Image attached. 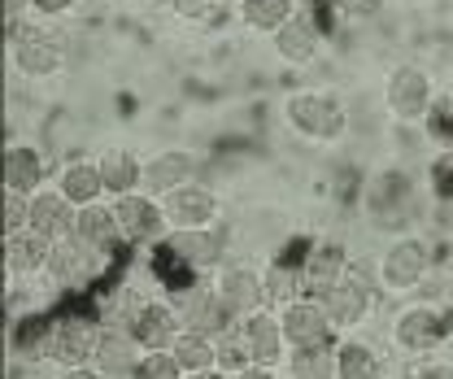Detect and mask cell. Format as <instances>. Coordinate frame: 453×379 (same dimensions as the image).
Wrapping results in <instances>:
<instances>
[{
	"mask_svg": "<svg viewBox=\"0 0 453 379\" xmlns=\"http://www.w3.org/2000/svg\"><path fill=\"white\" fill-rule=\"evenodd\" d=\"M96 340H101V323H96V319H88V314H61V319H53V327H49L44 362H49L53 371H65V375L92 371Z\"/></svg>",
	"mask_w": 453,
	"mask_h": 379,
	"instance_id": "1",
	"label": "cell"
},
{
	"mask_svg": "<svg viewBox=\"0 0 453 379\" xmlns=\"http://www.w3.org/2000/svg\"><path fill=\"white\" fill-rule=\"evenodd\" d=\"M162 244H166V258L174 267H183L188 275H210L226 267L231 231H226L223 222H214V227H188V231H170Z\"/></svg>",
	"mask_w": 453,
	"mask_h": 379,
	"instance_id": "2",
	"label": "cell"
},
{
	"mask_svg": "<svg viewBox=\"0 0 453 379\" xmlns=\"http://www.w3.org/2000/svg\"><path fill=\"white\" fill-rule=\"evenodd\" d=\"M283 118H288V127H292L296 135H305V140H327V144H336L340 135H344V127H349L344 101L332 97V92H296V97H288Z\"/></svg>",
	"mask_w": 453,
	"mask_h": 379,
	"instance_id": "3",
	"label": "cell"
},
{
	"mask_svg": "<svg viewBox=\"0 0 453 379\" xmlns=\"http://www.w3.org/2000/svg\"><path fill=\"white\" fill-rule=\"evenodd\" d=\"M170 301H174L183 327L205 331V336H223V331H231V327L240 323V319L226 310L219 283H179V288H170Z\"/></svg>",
	"mask_w": 453,
	"mask_h": 379,
	"instance_id": "4",
	"label": "cell"
},
{
	"mask_svg": "<svg viewBox=\"0 0 453 379\" xmlns=\"http://www.w3.org/2000/svg\"><path fill=\"white\" fill-rule=\"evenodd\" d=\"M113 214H118V231H122V244H162L170 236L166 210H162V197L153 192H127V197H113Z\"/></svg>",
	"mask_w": 453,
	"mask_h": 379,
	"instance_id": "5",
	"label": "cell"
},
{
	"mask_svg": "<svg viewBox=\"0 0 453 379\" xmlns=\"http://www.w3.org/2000/svg\"><path fill=\"white\" fill-rule=\"evenodd\" d=\"M105 267H110V253L92 249V244L79 240V236H65V240L53 244V258H49L44 279H49L53 288H88V283H96V279L105 275Z\"/></svg>",
	"mask_w": 453,
	"mask_h": 379,
	"instance_id": "6",
	"label": "cell"
},
{
	"mask_svg": "<svg viewBox=\"0 0 453 379\" xmlns=\"http://www.w3.org/2000/svg\"><path fill=\"white\" fill-rule=\"evenodd\" d=\"M9 61L22 79H53L61 74V40L44 27H9Z\"/></svg>",
	"mask_w": 453,
	"mask_h": 379,
	"instance_id": "7",
	"label": "cell"
},
{
	"mask_svg": "<svg viewBox=\"0 0 453 379\" xmlns=\"http://www.w3.org/2000/svg\"><path fill=\"white\" fill-rule=\"evenodd\" d=\"M319 301L327 306V319H332L336 331H353V327H362L371 319V310H375V288H371L366 275H357L349 267V275H340Z\"/></svg>",
	"mask_w": 453,
	"mask_h": 379,
	"instance_id": "8",
	"label": "cell"
},
{
	"mask_svg": "<svg viewBox=\"0 0 453 379\" xmlns=\"http://www.w3.org/2000/svg\"><path fill=\"white\" fill-rule=\"evenodd\" d=\"M432 267V253L418 236H396L393 244L380 253V283L388 292H414Z\"/></svg>",
	"mask_w": 453,
	"mask_h": 379,
	"instance_id": "9",
	"label": "cell"
},
{
	"mask_svg": "<svg viewBox=\"0 0 453 379\" xmlns=\"http://www.w3.org/2000/svg\"><path fill=\"white\" fill-rule=\"evenodd\" d=\"M280 323H283V336H288V353L332 344V336H336V327H332V319H327V306H323L319 297H310V292L283 306Z\"/></svg>",
	"mask_w": 453,
	"mask_h": 379,
	"instance_id": "10",
	"label": "cell"
},
{
	"mask_svg": "<svg viewBox=\"0 0 453 379\" xmlns=\"http://www.w3.org/2000/svg\"><path fill=\"white\" fill-rule=\"evenodd\" d=\"M127 327H131V336L144 344V349H170L179 336H183V319H179V310H174V301H162V297H144V301H135L127 314Z\"/></svg>",
	"mask_w": 453,
	"mask_h": 379,
	"instance_id": "11",
	"label": "cell"
},
{
	"mask_svg": "<svg viewBox=\"0 0 453 379\" xmlns=\"http://www.w3.org/2000/svg\"><path fill=\"white\" fill-rule=\"evenodd\" d=\"M445 336H449L445 306H432V301H418V306L401 310L396 323H393L396 349H405V353H432Z\"/></svg>",
	"mask_w": 453,
	"mask_h": 379,
	"instance_id": "12",
	"label": "cell"
},
{
	"mask_svg": "<svg viewBox=\"0 0 453 379\" xmlns=\"http://www.w3.org/2000/svg\"><path fill=\"white\" fill-rule=\"evenodd\" d=\"M384 101L396 122H423L432 113V83L418 66H396L384 83Z\"/></svg>",
	"mask_w": 453,
	"mask_h": 379,
	"instance_id": "13",
	"label": "cell"
},
{
	"mask_svg": "<svg viewBox=\"0 0 453 379\" xmlns=\"http://www.w3.org/2000/svg\"><path fill=\"white\" fill-rule=\"evenodd\" d=\"M240 336H244V344H249L257 371H271V367H280L283 358H288V336H283L280 310H271V306L244 314V319H240Z\"/></svg>",
	"mask_w": 453,
	"mask_h": 379,
	"instance_id": "14",
	"label": "cell"
},
{
	"mask_svg": "<svg viewBox=\"0 0 453 379\" xmlns=\"http://www.w3.org/2000/svg\"><path fill=\"white\" fill-rule=\"evenodd\" d=\"M144 358V344L131 336V327L122 323H105L101 327V340H96V358H92V371L105 379H131L135 367Z\"/></svg>",
	"mask_w": 453,
	"mask_h": 379,
	"instance_id": "15",
	"label": "cell"
},
{
	"mask_svg": "<svg viewBox=\"0 0 453 379\" xmlns=\"http://www.w3.org/2000/svg\"><path fill=\"white\" fill-rule=\"evenodd\" d=\"M162 210H166L170 231H188V227H214L219 222V197L205 188V183H183L162 197Z\"/></svg>",
	"mask_w": 453,
	"mask_h": 379,
	"instance_id": "16",
	"label": "cell"
},
{
	"mask_svg": "<svg viewBox=\"0 0 453 379\" xmlns=\"http://www.w3.org/2000/svg\"><path fill=\"white\" fill-rule=\"evenodd\" d=\"M214 283H219L226 310H231L235 319H244V314H253V310H262V306H266V283H262V271H257V267H249V262H231V267H223Z\"/></svg>",
	"mask_w": 453,
	"mask_h": 379,
	"instance_id": "17",
	"label": "cell"
},
{
	"mask_svg": "<svg viewBox=\"0 0 453 379\" xmlns=\"http://www.w3.org/2000/svg\"><path fill=\"white\" fill-rule=\"evenodd\" d=\"M74 218H79V205L61 192V188H40L35 197H31V231H40L44 240H65V236H74Z\"/></svg>",
	"mask_w": 453,
	"mask_h": 379,
	"instance_id": "18",
	"label": "cell"
},
{
	"mask_svg": "<svg viewBox=\"0 0 453 379\" xmlns=\"http://www.w3.org/2000/svg\"><path fill=\"white\" fill-rule=\"evenodd\" d=\"M349 267H353V262H349L344 240H319V244L305 253V262H301V283H305L310 297H323L340 275H349Z\"/></svg>",
	"mask_w": 453,
	"mask_h": 379,
	"instance_id": "19",
	"label": "cell"
},
{
	"mask_svg": "<svg viewBox=\"0 0 453 379\" xmlns=\"http://www.w3.org/2000/svg\"><path fill=\"white\" fill-rule=\"evenodd\" d=\"M49 258H53V240H44L40 231L27 227L18 236H4V275H9V283L44 275L49 271Z\"/></svg>",
	"mask_w": 453,
	"mask_h": 379,
	"instance_id": "20",
	"label": "cell"
},
{
	"mask_svg": "<svg viewBox=\"0 0 453 379\" xmlns=\"http://www.w3.org/2000/svg\"><path fill=\"white\" fill-rule=\"evenodd\" d=\"M192 179H196V158L188 149H162L144 162V192H153V197H166Z\"/></svg>",
	"mask_w": 453,
	"mask_h": 379,
	"instance_id": "21",
	"label": "cell"
},
{
	"mask_svg": "<svg viewBox=\"0 0 453 379\" xmlns=\"http://www.w3.org/2000/svg\"><path fill=\"white\" fill-rule=\"evenodd\" d=\"M319 44H323V35H319L314 18L301 13V9L275 31V53H280L288 66H310V61L319 57Z\"/></svg>",
	"mask_w": 453,
	"mask_h": 379,
	"instance_id": "22",
	"label": "cell"
},
{
	"mask_svg": "<svg viewBox=\"0 0 453 379\" xmlns=\"http://www.w3.org/2000/svg\"><path fill=\"white\" fill-rule=\"evenodd\" d=\"M179 367H183V379H201V375H219V336H205V331H192L183 327V336L170 344Z\"/></svg>",
	"mask_w": 453,
	"mask_h": 379,
	"instance_id": "23",
	"label": "cell"
},
{
	"mask_svg": "<svg viewBox=\"0 0 453 379\" xmlns=\"http://www.w3.org/2000/svg\"><path fill=\"white\" fill-rule=\"evenodd\" d=\"M0 174H4V188L35 197V192L44 188V158H40L31 144H4Z\"/></svg>",
	"mask_w": 453,
	"mask_h": 379,
	"instance_id": "24",
	"label": "cell"
},
{
	"mask_svg": "<svg viewBox=\"0 0 453 379\" xmlns=\"http://www.w3.org/2000/svg\"><path fill=\"white\" fill-rule=\"evenodd\" d=\"M101 179H105V192L110 197H127V192H140L144 188V162L131 153V149H105L101 158Z\"/></svg>",
	"mask_w": 453,
	"mask_h": 379,
	"instance_id": "25",
	"label": "cell"
},
{
	"mask_svg": "<svg viewBox=\"0 0 453 379\" xmlns=\"http://www.w3.org/2000/svg\"><path fill=\"white\" fill-rule=\"evenodd\" d=\"M74 236H79V240H88V244H92V249H101V253H113V249L122 244V231H118V214H113V205H105V201L83 205L79 218H74Z\"/></svg>",
	"mask_w": 453,
	"mask_h": 379,
	"instance_id": "26",
	"label": "cell"
},
{
	"mask_svg": "<svg viewBox=\"0 0 453 379\" xmlns=\"http://www.w3.org/2000/svg\"><path fill=\"white\" fill-rule=\"evenodd\" d=\"M57 188L83 210V205H96V201H105L110 192H105V179H101V166L96 162H70L61 166V174H57Z\"/></svg>",
	"mask_w": 453,
	"mask_h": 379,
	"instance_id": "27",
	"label": "cell"
},
{
	"mask_svg": "<svg viewBox=\"0 0 453 379\" xmlns=\"http://www.w3.org/2000/svg\"><path fill=\"white\" fill-rule=\"evenodd\" d=\"M262 283H266V306H271V310H283L288 301L305 297L301 267H292V262H271V267L262 271Z\"/></svg>",
	"mask_w": 453,
	"mask_h": 379,
	"instance_id": "28",
	"label": "cell"
},
{
	"mask_svg": "<svg viewBox=\"0 0 453 379\" xmlns=\"http://www.w3.org/2000/svg\"><path fill=\"white\" fill-rule=\"evenodd\" d=\"M292 13H296V0H240V18H244V27L266 31V35H275Z\"/></svg>",
	"mask_w": 453,
	"mask_h": 379,
	"instance_id": "29",
	"label": "cell"
},
{
	"mask_svg": "<svg viewBox=\"0 0 453 379\" xmlns=\"http://www.w3.org/2000/svg\"><path fill=\"white\" fill-rule=\"evenodd\" d=\"M380 371V358H375V349L366 344V340H340L336 344V375L340 379H366Z\"/></svg>",
	"mask_w": 453,
	"mask_h": 379,
	"instance_id": "30",
	"label": "cell"
},
{
	"mask_svg": "<svg viewBox=\"0 0 453 379\" xmlns=\"http://www.w3.org/2000/svg\"><path fill=\"white\" fill-rule=\"evenodd\" d=\"M249 371H257V367H253V353H249L240 323H235L231 331L219 336V375H249Z\"/></svg>",
	"mask_w": 453,
	"mask_h": 379,
	"instance_id": "31",
	"label": "cell"
},
{
	"mask_svg": "<svg viewBox=\"0 0 453 379\" xmlns=\"http://www.w3.org/2000/svg\"><path fill=\"white\" fill-rule=\"evenodd\" d=\"M288 375H305V379L336 375V349H332V344H319V349H296V353H288Z\"/></svg>",
	"mask_w": 453,
	"mask_h": 379,
	"instance_id": "32",
	"label": "cell"
},
{
	"mask_svg": "<svg viewBox=\"0 0 453 379\" xmlns=\"http://www.w3.org/2000/svg\"><path fill=\"white\" fill-rule=\"evenodd\" d=\"M135 375L140 379H183V367H179L174 349H144Z\"/></svg>",
	"mask_w": 453,
	"mask_h": 379,
	"instance_id": "33",
	"label": "cell"
},
{
	"mask_svg": "<svg viewBox=\"0 0 453 379\" xmlns=\"http://www.w3.org/2000/svg\"><path fill=\"white\" fill-rule=\"evenodd\" d=\"M27 222H31V197H27V192H13V188H4V218H0L4 236H18V231H27Z\"/></svg>",
	"mask_w": 453,
	"mask_h": 379,
	"instance_id": "34",
	"label": "cell"
},
{
	"mask_svg": "<svg viewBox=\"0 0 453 379\" xmlns=\"http://www.w3.org/2000/svg\"><path fill=\"white\" fill-rule=\"evenodd\" d=\"M432 192L453 205V144L432 162Z\"/></svg>",
	"mask_w": 453,
	"mask_h": 379,
	"instance_id": "35",
	"label": "cell"
},
{
	"mask_svg": "<svg viewBox=\"0 0 453 379\" xmlns=\"http://www.w3.org/2000/svg\"><path fill=\"white\" fill-rule=\"evenodd\" d=\"M170 9H174V18H183V22H210L214 9H219V0H170Z\"/></svg>",
	"mask_w": 453,
	"mask_h": 379,
	"instance_id": "36",
	"label": "cell"
},
{
	"mask_svg": "<svg viewBox=\"0 0 453 379\" xmlns=\"http://www.w3.org/2000/svg\"><path fill=\"white\" fill-rule=\"evenodd\" d=\"M336 9L344 18H353V22H366V18H380L384 0H336Z\"/></svg>",
	"mask_w": 453,
	"mask_h": 379,
	"instance_id": "37",
	"label": "cell"
},
{
	"mask_svg": "<svg viewBox=\"0 0 453 379\" xmlns=\"http://www.w3.org/2000/svg\"><path fill=\"white\" fill-rule=\"evenodd\" d=\"M31 9H35L40 18H61V13L74 9V0H31Z\"/></svg>",
	"mask_w": 453,
	"mask_h": 379,
	"instance_id": "38",
	"label": "cell"
},
{
	"mask_svg": "<svg viewBox=\"0 0 453 379\" xmlns=\"http://www.w3.org/2000/svg\"><path fill=\"white\" fill-rule=\"evenodd\" d=\"M27 9H31V0H4V22L13 27V22H18Z\"/></svg>",
	"mask_w": 453,
	"mask_h": 379,
	"instance_id": "39",
	"label": "cell"
},
{
	"mask_svg": "<svg viewBox=\"0 0 453 379\" xmlns=\"http://www.w3.org/2000/svg\"><path fill=\"white\" fill-rule=\"evenodd\" d=\"M418 375H427V379L441 375V379H445V375H453V367H449V362H423V367H418Z\"/></svg>",
	"mask_w": 453,
	"mask_h": 379,
	"instance_id": "40",
	"label": "cell"
}]
</instances>
